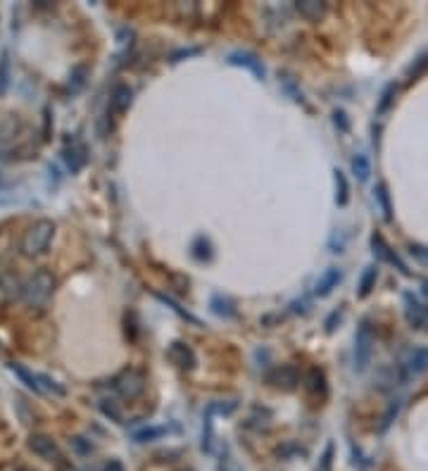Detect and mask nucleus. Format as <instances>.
<instances>
[{
	"label": "nucleus",
	"mask_w": 428,
	"mask_h": 471,
	"mask_svg": "<svg viewBox=\"0 0 428 471\" xmlns=\"http://www.w3.org/2000/svg\"><path fill=\"white\" fill-rule=\"evenodd\" d=\"M335 202L343 207V205H347V198H350V186H347V179H345V174L340 172V169H335Z\"/></svg>",
	"instance_id": "6ab92c4d"
},
{
	"label": "nucleus",
	"mask_w": 428,
	"mask_h": 471,
	"mask_svg": "<svg viewBox=\"0 0 428 471\" xmlns=\"http://www.w3.org/2000/svg\"><path fill=\"white\" fill-rule=\"evenodd\" d=\"M333 122H335V127H338L340 131H350V122H347V115L343 112V110H335V112H333Z\"/></svg>",
	"instance_id": "473e14b6"
},
{
	"label": "nucleus",
	"mask_w": 428,
	"mask_h": 471,
	"mask_svg": "<svg viewBox=\"0 0 428 471\" xmlns=\"http://www.w3.org/2000/svg\"><path fill=\"white\" fill-rule=\"evenodd\" d=\"M374 193H376V200L381 202V209H384L386 221H391L393 219V207H391V195H388L386 183H379V186L374 188Z\"/></svg>",
	"instance_id": "5701e85b"
},
{
	"label": "nucleus",
	"mask_w": 428,
	"mask_h": 471,
	"mask_svg": "<svg viewBox=\"0 0 428 471\" xmlns=\"http://www.w3.org/2000/svg\"><path fill=\"white\" fill-rule=\"evenodd\" d=\"M55 279L50 272L38 269L34 277H29L22 286V298L29 307H45L50 296H53Z\"/></svg>",
	"instance_id": "f257e3e1"
},
{
	"label": "nucleus",
	"mask_w": 428,
	"mask_h": 471,
	"mask_svg": "<svg viewBox=\"0 0 428 471\" xmlns=\"http://www.w3.org/2000/svg\"><path fill=\"white\" fill-rule=\"evenodd\" d=\"M29 448L34 450V453L41 457L45 462H57L60 460V450H57V445L53 438L48 436H31L29 438Z\"/></svg>",
	"instance_id": "6e6552de"
},
{
	"label": "nucleus",
	"mask_w": 428,
	"mask_h": 471,
	"mask_svg": "<svg viewBox=\"0 0 428 471\" xmlns=\"http://www.w3.org/2000/svg\"><path fill=\"white\" fill-rule=\"evenodd\" d=\"M371 248H374V255L379 257L381 262H388V264H393V267H398V269L405 274H410V269H407V264L402 262L400 257H398V252L395 250H391V245L386 243V238L381 233H374L371 236Z\"/></svg>",
	"instance_id": "39448f33"
},
{
	"label": "nucleus",
	"mask_w": 428,
	"mask_h": 471,
	"mask_svg": "<svg viewBox=\"0 0 428 471\" xmlns=\"http://www.w3.org/2000/svg\"><path fill=\"white\" fill-rule=\"evenodd\" d=\"M170 359L177 366H181V369H193L196 366V355H193V350L186 343H172Z\"/></svg>",
	"instance_id": "9b49d317"
},
{
	"label": "nucleus",
	"mask_w": 428,
	"mask_h": 471,
	"mask_svg": "<svg viewBox=\"0 0 428 471\" xmlns=\"http://www.w3.org/2000/svg\"><path fill=\"white\" fill-rule=\"evenodd\" d=\"M198 52H200L198 48H188V50H177V52H174V55H172V62H179V60H181V57H188V55H198Z\"/></svg>",
	"instance_id": "f704fd0d"
},
{
	"label": "nucleus",
	"mask_w": 428,
	"mask_h": 471,
	"mask_svg": "<svg viewBox=\"0 0 428 471\" xmlns=\"http://www.w3.org/2000/svg\"><path fill=\"white\" fill-rule=\"evenodd\" d=\"M376 279H379V269H376V267H367L364 274H362V279H359V291H357V296H359V298H367L369 293L374 291Z\"/></svg>",
	"instance_id": "dca6fc26"
},
{
	"label": "nucleus",
	"mask_w": 428,
	"mask_h": 471,
	"mask_svg": "<svg viewBox=\"0 0 428 471\" xmlns=\"http://www.w3.org/2000/svg\"><path fill=\"white\" fill-rule=\"evenodd\" d=\"M428 369V350L426 348H417L410 355V359H407V369H405V376H419L424 374V371Z\"/></svg>",
	"instance_id": "f8f14e48"
},
{
	"label": "nucleus",
	"mask_w": 428,
	"mask_h": 471,
	"mask_svg": "<svg viewBox=\"0 0 428 471\" xmlns=\"http://www.w3.org/2000/svg\"><path fill=\"white\" fill-rule=\"evenodd\" d=\"M340 279H343V272L338 269V267H328V269L323 272L319 279H316V284H314V296H319V298L331 296V293H333V288H338Z\"/></svg>",
	"instance_id": "9d476101"
},
{
	"label": "nucleus",
	"mask_w": 428,
	"mask_h": 471,
	"mask_svg": "<svg viewBox=\"0 0 428 471\" xmlns=\"http://www.w3.org/2000/svg\"><path fill=\"white\" fill-rule=\"evenodd\" d=\"M352 172H355V176L359 181H367L369 179V174H371V162H369V157L367 155H355L352 157Z\"/></svg>",
	"instance_id": "412c9836"
},
{
	"label": "nucleus",
	"mask_w": 428,
	"mask_h": 471,
	"mask_svg": "<svg viewBox=\"0 0 428 471\" xmlns=\"http://www.w3.org/2000/svg\"><path fill=\"white\" fill-rule=\"evenodd\" d=\"M100 409H102V412H105V414H107V417H112V419H114V421H119V419H121V414H119V409H117V407H114V405H112V402H109V400H102V402H100Z\"/></svg>",
	"instance_id": "72a5a7b5"
},
{
	"label": "nucleus",
	"mask_w": 428,
	"mask_h": 471,
	"mask_svg": "<svg viewBox=\"0 0 428 471\" xmlns=\"http://www.w3.org/2000/svg\"><path fill=\"white\" fill-rule=\"evenodd\" d=\"M210 307H212L214 314H219V317H233V314H236V307H233L231 300L224 298V296H214Z\"/></svg>",
	"instance_id": "aec40b11"
},
{
	"label": "nucleus",
	"mask_w": 428,
	"mask_h": 471,
	"mask_svg": "<svg viewBox=\"0 0 428 471\" xmlns=\"http://www.w3.org/2000/svg\"><path fill=\"white\" fill-rule=\"evenodd\" d=\"M8 86H10V55L3 52L0 55V95L8 93Z\"/></svg>",
	"instance_id": "b1692460"
},
{
	"label": "nucleus",
	"mask_w": 428,
	"mask_h": 471,
	"mask_svg": "<svg viewBox=\"0 0 428 471\" xmlns=\"http://www.w3.org/2000/svg\"><path fill=\"white\" fill-rule=\"evenodd\" d=\"M105 471H124V467H121V462H117V460H112L105 467Z\"/></svg>",
	"instance_id": "c9c22d12"
},
{
	"label": "nucleus",
	"mask_w": 428,
	"mask_h": 471,
	"mask_svg": "<svg viewBox=\"0 0 428 471\" xmlns=\"http://www.w3.org/2000/svg\"><path fill=\"white\" fill-rule=\"evenodd\" d=\"M226 62L233 64V67H245V69H250L257 78H264V64L255 52L236 50V52H231V55L226 57Z\"/></svg>",
	"instance_id": "423d86ee"
},
{
	"label": "nucleus",
	"mask_w": 428,
	"mask_h": 471,
	"mask_svg": "<svg viewBox=\"0 0 428 471\" xmlns=\"http://www.w3.org/2000/svg\"><path fill=\"white\" fill-rule=\"evenodd\" d=\"M371 350H374V331H371V324H369V319L359 324V329H357V338H355V362H357V369L364 371L369 359H371Z\"/></svg>",
	"instance_id": "7ed1b4c3"
},
{
	"label": "nucleus",
	"mask_w": 428,
	"mask_h": 471,
	"mask_svg": "<svg viewBox=\"0 0 428 471\" xmlns=\"http://www.w3.org/2000/svg\"><path fill=\"white\" fill-rule=\"evenodd\" d=\"M114 388L119 390L121 397H129V400H133V397H138L141 392H143V388H145V378H143L141 371L126 369V371H121V374L114 378Z\"/></svg>",
	"instance_id": "20e7f679"
},
{
	"label": "nucleus",
	"mask_w": 428,
	"mask_h": 471,
	"mask_svg": "<svg viewBox=\"0 0 428 471\" xmlns=\"http://www.w3.org/2000/svg\"><path fill=\"white\" fill-rule=\"evenodd\" d=\"M86 76H88L86 64H76V67L71 69V74H69V91L71 93H79V91L86 86Z\"/></svg>",
	"instance_id": "a211bd4d"
},
{
	"label": "nucleus",
	"mask_w": 428,
	"mask_h": 471,
	"mask_svg": "<svg viewBox=\"0 0 428 471\" xmlns=\"http://www.w3.org/2000/svg\"><path fill=\"white\" fill-rule=\"evenodd\" d=\"M307 388L312 390V392H323L326 390V383H323V374L319 369H309L307 371Z\"/></svg>",
	"instance_id": "393cba45"
},
{
	"label": "nucleus",
	"mask_w": 428,
	"mask_h": 471,
	"mask_svg": "<svg viewBox=\"0 0 428 471\" xmlns=\"http://www.w3.org/2000/svg\"><path fill=\"white\" fill-rule=\"evenodd\" d=\"M281 86L285 88V93H290V98H293L295 103H302V93L297 91L293 76H290V74H281Z\"/></svg>",
	"instance_id": "c85d7f7f"
},
{
	"label": "nucleus",
	"mask_w": 428,
	"mask_h": 471,
	"mask_svg": "<svg viewBox=\"0 0 428 471\" xmlns=\"http://www.w3.org/2000/svg\"><path fill=\"white\" fill-rule=\"evenodd\" d=\"M10 369L15 371V374H17L19 378H22L24 383H27V388H31L34 392H41V385H38V378H36L34 371H29L27 366H22L19 362H12V364H10Z\"/></svg>",
	"instance_id": "f3484780"
},
{
	"label": "nucleus",
	"mask_w": 428,
	"mask_h": 471,
	"mask_svg": "<svg viewBox=\"0 0 428 471\" xmlns=\"http://www.w3.org/2000/svg\"><path fill=\"white\" fill-rule=\"evenodd\" d=\"M395 93H398V86H395V83H388L384 95H381V103H379V115L388 112V107H391L393 100H395Z\"/></svg>",
	"instance_id": "bb28decb"
},
{
	"label": "nucleus",
	"mask_w": 428,
	"mask_h": 471,
	"mask_svg": "<svg viewBox=\"0 0 428 471\" xmlns=\"http://www.w3.org/2000/svg\"><path fill=\"white\" fill-rule=\"evenodd\" d=\"M410 255L419 262L421 267H428V248H426V245L412 243V245H410Z\"/></svg>",
	"instance_id": "c756f323"
},
{
	"label": "nucleus",
	"mask_w": 428,
	"mask_h": 471,
	"mask_svg": "<svg viewBox=\"0 0 428 471\" xmlns=\"http://www.w3.org/2000/svg\"><path fill=\"white\" fill-rule=\"evenodd\" d=\"M157 300H160V303H165L167 307H172V310H174V312H177V314H179V317H181V319H186V322H191V324H196V326H200V319H198V317H193V314H191V312H186V310H184V307H181V305L177 303V300H172L170 296H162V293H157Z\"/></svg>",
	"instance_id": "4be33fe9"
},
{
	"label": "nucleus",
	"mask_w": 428,
	"mask_h": 471,
	"mask_svg": "<svg viewBox=\"0 0 428 471\" xmlns=\"http://www.w3.org/2000/svg\"><path fill=\"white\" fill-rule=\"evenodd\" d=\"M53 233H55V224L50 219L34 221L22 238V252L27 255V257H36V255L45 252V248L53 240Z\"/></svg>",
	"instance_id": "f03ea898"
},
{
	"label": "nucleus",
	"mask_w": 428,
	"mask_h": 471,
	"mask_svg": "<svg viewBox=\"0 0 428 471\" xmlns=\"http://www.w3.org/2000/svg\"><path fill=\"white\" fill-rule=\"evenodd\" d=\"M398 409H400V400H393L391 407H388V412H386V417H384V424H381V429L391 426V421H393V417L398 414Z\"/></svg>",
	"instance_id": "2f4dec72"
},
{
	"label": "nucleus",
	"mask_w": 428,
	"mask_h": 471,
	"mask_svg": "<svg viewBox=\"0 0 428 471\" xmlns=\"http://www.w3.org/2000/svg\"><path fill=\"white\" fill-rule=\"evenodd\" d=\"M269 381L274 385H278V388L293 390L295 385L300 383V371H297L293 364H283V366H278L276 371H271Z\"/></svg>",
	"instance_id": "1a4fd4ad"
},
{
	"label": "nucleus",
	"mask_w": 428,
	"mask_h": 471,
	"mask_svg": "<svg viewBox=\"0 0 428 471\" xmlns=\"http://www.w3.org/2000/svg\"><path fill=\"white\" fill-rule=\"evenodd\" d=\"M36 378H38V385H41V392H55V395H64V388H62V385H57V381H53L50 376L36 374Z\"/></svg>",
	"instance_id": "a878e982"
},
{
	"label": "nucleus",
	"mask_w": 428,
	"mask_h": 471,
	"mask_svg": "<svg viewBox=\"0 0 428 471\" xmlns=\"http://www.w3.org/2000/svg\"><path fill=\"white\" fill-rule=\"evenodd\" d=\"M131 98H133V93H131V88L129 86H117L114 91H112V110L114 112H126L129 110V105H131Z\"/></svg>",
	"instance_id": "4468645a"
},
{
	"label": "nucleus",
	"mask_w": 428,
	"mask_h": 471,
	"mask_svg": "<svg viewBox=\"0 0 428 471\" xmlns=\"http://www.w3.org/2000/svg\"><path fill=\"white\" fill-rule=\"evenodd\" d=\"M165 434H167V429H162V426H157V429H143V431H136L133 441L136 443H148V441H153V438H160V436H165Z\"/></svg>",
	"instance_id": "cd10ccee"
},
{
	"label": "nucleus",
	"mask_w": 428,
	"mask_h": 471,
	"mask_svg": "<svg viewBox=\"0 0 428 471\" xmlns=\"http://www.w3.org/2000/svg\"><path fill=\"white\" fill-rule=\"evenodd\" d=\"M426 69H428V55H421L419 60H417V64H412V67H410V71H407V74H410V78L414 81V78H419L421 74H424Z\"/></svg>",
	"instance_id": "7c9ffc66"
},
{
	"label": "nucleus",
	"mask_w": 428,
	"mask_h": 471,
	"mask_svg": "<svg viewBox=\"0 0 428 471\" xmlns=\"http://www.w3.org/2000/svg\"><path fill=\"white\" fill-rule=\"evenodd\" d=\"M405 314H407V322L417 326V329H426L428 326V310L412 296V293H405Z\"/></svg>",
	"instance_id": "0eeeda50"
},
{
	"label": "nucleus",
	"mask_w": 428,
	"mask_h": 471,
	"mask_svg": "<svg viewBox=\"0 0 428 471\" xmlns=\"http://www.w3.org/2000/svg\"><path fill=\"white\" fill-rule=\"evenodd\" d=\"M64 162H67V167L71 172H79V169L86 165V148L83 146H71L64 150Z\"/></svg>",
	"instance_id": "ddd939ff"
},
{
	"label": "nucleus",
	"mask_w": 428,
	"mask_h": 471,
	"mask_svg": "<svg viewBox=\"0 0 428 471\" xmlns=\"http://www.w3.org/2000/svg\"><path fill=\"white\" fill-rule=\"evenodd\" d=\"M297 12H300L302 17L307 19H319L323 15V10H326V5L323 3H316V0H300V3L295 5Z\"/></svg>",
	"instance_id": "2eb2a0df"
}]
</instances>
